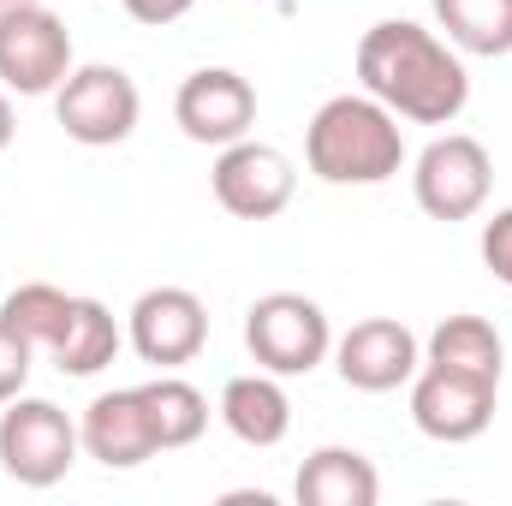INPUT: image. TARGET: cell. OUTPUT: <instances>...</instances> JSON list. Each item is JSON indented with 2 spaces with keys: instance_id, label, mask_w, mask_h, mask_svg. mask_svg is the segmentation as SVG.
Segmentation results:
<instances>
[{
  "instance_id": "cell-1",
  "label": "cell",
  "mask_w": 512,
  "mask_h": 506,
  "mask_svg": "<svg viewBox=\"0 0 512 506\" xmlns=\"http://www.w3.org/2000/svg\"><path fill=\"white\" fill-rule=\"evenodd\" d=\"M358 78H364V96H376L387 114L411 126H453L471 102L465 60L411 18H382L364 30Z\"/></svg>"
},
{
  "instance_id": "cell-2",
  "label": "cell",
  "mask_w": 512,
  "mask_h": 506,
  "mask_svg": "<svg viewBox=\"0 0 512 506\" xmlns=\"http://www.w3.org/2000/svg\"><path fill=\"white\" fill-rule=\"evenodd\" d=\"M304 161L322 185H382L405 167V131L376 96H334L304 131Z\"/></svg>"
},
{
  "instance_id": "cell-3",
  "label": "cell",
  "mask_w": 512,
  "mask_h": 506,
  "mask_svg": "<svg viewBox=\"0 0 512 506\" xmlns=\"http://www.w3.org/2000/svg\"><path fill=\"white\" fill-rule=\"evenodd\" d=\"M78 423L54 399H6L0 411V471L24 489H54L78 465Z\"/></svg>"
},
{
  "instance_id": "cell-4",
  "label": "cell",
  "mask_w": 512,
  "mask_h": 506,
  "mask_svg": "<svg viewBox=\"0 0 512 506\" xmlns=\"http://www.w3.org/2000/svg\"><path fill=\"white\" fill-rule=\"evenodd\" d=\"M245 346L268 376H310L334 352V328L316 298L304 292H268L245 310Z\"/></svg>"
},
{
  "instance_id": "cell-5",
  "label": "cell",
  "mask_w": 512,
  "mask_h": 506,
  "mask_svg": "<svg viewBox=\"0 0 512 506\" xmlns=\"http://www.w3.org/2000/svg\"><path fill=\"white\" fill-rule=\"evenodd\" d=\"M143 96L120 66H72L66 84L54 90V120L84 149H114L137 131Z\"/></svg>"
},
{
  "instance_id": "cell-6",
  "label": "cell",
  "mask_w": 512,
  "mask_h": 506,
  "mask_svg": "<svg viewBox=\"0 0 512 506\" xmlns=\"http://www.w3.org/2000/svg\"><path fill=\"white\" fill-rule=\"evenodd\" d=\"M411 191H417V209L429 221H471L495 191V161H489V149L477 137L447 131L417 155Z\"/></svg>"
},
{
  "instance_id": "cell-7",
  "label": "cell",
  "mask_w": 512,
  "mask_h": 506,
  "mask_svg": "<svg viewBox=\"0 0 512 506\" xmlns=\"http://www.w3.org/2000/svg\"><path fill=\"white\" fill-rule=\"evenodd\" d=\"M72 72V30L42 0L0 12V84L18 96H48Z\"/></svg>"
},
{
  "instance_id": "cell-8",
  "label": "cell",
  "mask_w": 512,
  "mask_h": 506,
  "mask_svg": "<svg viewBox=\"0 0 512 506\" xmlns=\"http://www.w3.org/2000/svg\"><path fill=\"white\" fill-rule=\"evenodd\" d=\"M292 191H298V173L274 143L239 137L215 161V203L227 215H239V221H274L292 203Z\"/></svg>"
},
{
  "instance_id": "cell-9",
  "label": "cell",
  "mask_w": 512,
  "mask_h": 506,
  "mask_svg": "<svg viewBox=\"0 0 512 506\" xmlns=\"http://www.w3.org/2000/svg\"><path fill=\"white\" fill-rule=\"evenodd\" d=\"M131 346L155 370H179L209 346V310L185 286H155L131 304Z\"/></svg>"
},
{
  "instance_id": "cell-10",
  "label": "cell",
  "mask_w": 512,
  "mask_h": 506,
  "mask_svg": "<svg viewBox=\"0 0 512 506\" xmlns=\"http://www.w3.org/2000/svg\"><path fill=\"white\" fill-rule=\"evenodd\" d=\"M495 399H501V381H477V376H453V370H423L411 381V423L429 435V441H477L489 423H495Z\"/></svg>"
},
{
  "instance_id": "cell-11",
  "label": "cell",
  "mask_w": 512,
  "mask_h": 506,
  "mask_svg": "<svg viewBox=\"0 0 512 506\" xmlns=\"http://www.w3.org/2000/svg\"><path fill=\"white\" fill-rule=\"evenodd\" d=\"M173 120H179V131H185L191 143H215V149L239 143V137L256 126L251 78H239L233 66H203V72H191V78L179 84V96H173Z\"/></svg>"
},
{
  "instance_id": "cell-12",
  "label": "cell",
  "mask_w": 512,
  "mask_h": 506,
  "mask_svg": "<svg viewBox=\"0 0 512 506\" xmlns=\"http://www.w3.org/2000/svg\"><path fill=\"white\" fill-rule=\"evenodd\" d=\"M334 364H340V381L358 387V393H393L417 376L423 352H417V334L393 316H370L358 322L340 346H334Z\"/></svg>"
},
{
  "instance_id": "cell-13",
  "label": "cell",
  "mask_w": 512,
  "mask_h": 506,
  "mask_svg": "<svg viewBox=\"0 0 512 506\" xmlns=\"http://www.w3.org/2000/svg\"><path fill=\"white\" fill-rule=\"evenodd\" d=\"M78 441L96 465L108 471H137L143 459L161 453L155 429H149V411H143V393L137 387H114V393H96L84 423H78Z\"/></svg>"
},
{
  "instance_id": "cell-14",
  "label": "cell",
  "mask_w": 512,
  "mask_h": 506,
  "mask_svg": "<svg viewBox=\"0 0 512 506\" xmlns=\"http://www.w3.org/2000/svg\"><path fill=\"white\" fill-rule=\"evenodd\" d=\"M221 423L245 441V447H280L292 429V399L280 376L256 370V376H233L221 387Z\"/></svg>"
},
{
  "instance_id": "cell-15",
  "label": "cell",
  "mask_w": 512,
  "mask_h": 506,
  "mask_svg": "<svg viewBox=\"0 0 512 506\" xmlns=\"http://www.w3.org/2000/svg\"><path fill=\"white\" fill-rule=\"evenodd\" d=\"M292 495L304 506H376L382 477H376V465L358 447H322V453H310L298 465Z\"/></svg>"
},
{
  "instance_id": "cell-16",
  "label": "cell",
  "mask_w": 512,
  "mask_h": 506,
  "mask_svg": "<svg viewBox=\"0 0 512 506\" xmlns=\"http://www.w3.org/2000/svg\"><path fill=\"white\" fill-rule=\"evenodd\" d=\"M429 364H435V370H453V376L501 381V364H507L501 328H495L489 316H447V322L429 334Z\"/></svg>"
},
{
  "instance_id": "cell-17",
  "label": "cell",
  "mask_w": 512,
  "mask_h": 506,
  "mask_svg": "<svg viewBox=\"0 0 512 506\" xmlns=\"http://www.w3.org/2000/svg\"><path fill=\"white\" fill-rule=\"evenodd\" d=\"M48 358L60 364V376H96V370H108L120 358V322H114V310L102 298H78L72 322H66V334H60V346Z\"/></svg>"
},
{
  "instance_id": "cell-18",
  "label": "cell",
  "mask_w": 512,
  "mask_h": 506,
  "mask_svg": "<svg viewBox=\"0 0 512 506\" xmlns=\"http://www.w3.org/2000/svg\"><path fill=\"white\" fill-rule=\"evenodd\" d=\"M72 304H78L72 292H60V286H48V280H30V286L6 292L0 322H6L30 352H54L60 334H66V322H72Z\"/></svg>"
},
{
  "instance_id": "cell-19",
  "label": "cell",
  "mask_w": 512,
  "mask_h": 506,
  "mask_svg": "<svg viewBox=\"0 0 512 506\" xmlns=\"http://www.w3.org/2000/svg\"><path fill=\"white\" fill-rule=\"evenodd\" d=\"M137 393H143V411H149V429H155L161 453H173V447H191V441L209 429V399H203L191 381L161 376V381H143Z\"/></svg>"
},
{
  "instance_id": "cell-20",
  "label": "cell",
  "mask_w": 512,
  "mask_h": 506,
  "mask_svg": "<svg viewBox=\"0 0 512 506\" xmlns=\"http://www.w3.org/2000/svg\"><path fill=\"white\" fill-rule=\"evenodd\" d=\"M435 18L453 48L501 60L512 54V0H435Z\"/></svg>"
},
{
  "instance_id": "cell-21",
  "label": "cell",
  "mask_w": 512,
  "mask_h": 506,
  "mask_svg": "<svg viewBox=\"0 0 512 506\" xmlns=\"http://www.w3.org/2000/svg\"><path fill=\"white\" fill-rule=\"evenodd\" d=\"M30 358H36V352H30V346L0 322V405L24 393V381H30Z\"/></svg>"
},
{
  "instance_id": "cell-22",
  "label": "cell",
  "mask_w": 512,
  "mask_h": 506,
  "mask_svg": "<svg viewBox=\"0 0 512 506\" xmlns=\"http://www.w3.org/2000/svg\"><path fill=\"white\" fill-rule=\"evenodd\" d=\"M483 262L501 286H512V209H495V221H483Z\"/></svg>"
},
{
  "instance_id": "cell-23",
  "label": "cell",
  "mask_w": 512,
  "mask_h": 506,
  "mask_svg": "<svg viewBox=\"0 0 512 506\" xmlns=\"http://www.w3.org/2000/svg\"><path fill=\"white\" fill-rule=\"evenodd\" d=\"M120 6H126L137 24H155V30H161V24H179L197 0H120Z\"/></svg>"
},
{
  "instance_id": "cell-24",
  "label": "cell",
  "mask_w": 512,
  "mask_h": 506,
  "mask_svg": "<svg viewBox=\"0 0 512 506\" xmlns=\"http://www.w3.org/2000/svg\"><path fill=\"white\" fill-rule=\"evenodd\" d=\"M12 102H6V90H0V149H6V143H12Z\"/></svg>"
},
{
  "instance_id": "cell-25",
  "label": "cell",
  "mask_w": 512,
  "mask_h": 506,
  "mask_svg": "<svg viewBox=\"0 0 512 506\" xmlns=\"http://www.w3.org/2000/svg\"><path fill=\"white\" fill-rule=\"evenodd\" d=\"M12 6H30V0H0V12H12Z\"/></svg>"
}]
</instances>
